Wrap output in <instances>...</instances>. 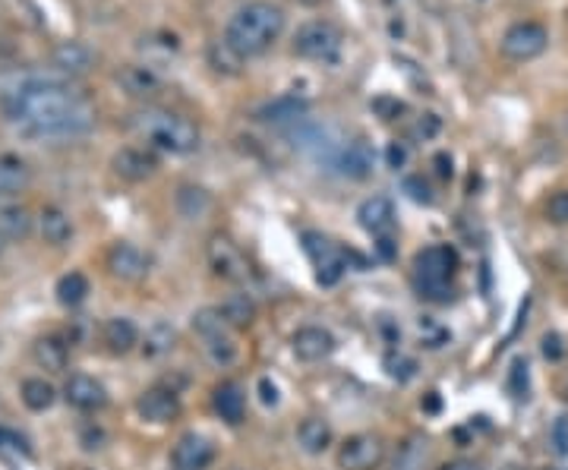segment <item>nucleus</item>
<instances>
[{"label": "nucleus", "instance_id": "49530a36", "mask_svg": "<svg viewBox=\"0 0 568 470\" xmlns=\"http://www.w3.org/2000/svg\"><path fill=\"white\" fill-rule=\"evenodd\" d=\"M433 164H436V174L442 177V181H448V177H452V158H448L446 152H439L433 158Z\"/></svg>", "mask_w": 568, "mask_h": 470}, {"label": "nucleus", "instance_id": "37998d69", "mask_svg": "<svg viewBox=\"0 0 568 470\" xmlns=\"http://www.w3.org/2000/svg\"><path fill=\"white\" fill-rule=\"evenodd\" d=\"M543 357H546V360H562V354H565V348H562V338L555 335V332H546V335H543Z\"/></svg>", "mask_w": 568, "mask_h": 470}, {"label": "nucleus", "instance_id": "58836bf2", "mask_svg": "<svg viewBox=\"0 0 568 470\" xmlns=\"http://www.w3.org/2000/svg\"><path fill=\"white\" fill-rule=\"evenodd\" d=\"M546 218L553 221V225H568V190H559V193L549 196Z\"/></svg>", "mask_w": 568, "mask_h": 470}, {"label": "nucleus", "instance_id": "473e14b6", "mask_svg": "<svg viewBox=\"0 0 568 470\" xmlns=\"http://www.w3.org/2000/svg\"><path fill=\"white\" fill-rule=\"evenodd\" d=\"M417 338H420V344H423L426 350H439V348H446V344L452 341V332H448L446 325L439 323V319L420 316L417 319Z\"/></svg>", "mask_w": 568, "mask_h": 470}, {"label": "nucleus", "instance_id": "4468645a", "mask_svg": "<svg viewBox=\"0 0 568 470\" xmlns=\"http://www.w3.org/2000/svg\"><path fill=\"white\" fill-rule=\"evenodd\" d=\"M376 164V152L367 139H351L348 146L338 152V171L351 181H367L373 174Z\"/></svg>", "mask_w": 568, "mask_h": 470}, {"label": "nucleus", "instance_id": "a878e982", "mask_svg": "<svg viewBox=\"0 0 568 470\" xmlns=\"http://www.w3.org/2000/svg\"><path fill=\"white\" fill-rule=\"evenodd\" d=\"M227 329H231V325L225 323V316H221V309H218V306H206V309H200V313L193 316V332H196V335H200L206 344L227 338Z\"/></svg>", "mask_w": 568, "mask_h": 470}, {"label": "nucleus", "instance_id": "f8f14e48", "mask_svg": "<svg viewBox=\"0 0 568 470\" xmlns=\"http://www.w3.org/2000/svg\"><path fill=\"white\" fill-rule=\"evenodd\" d=\"M136 411H139L142 420H149V423H171V420L181 413V398H177L174 388L155 386L139 395Z\"/></svg>", "mask_w": 568, "mask_h": 470}, {"label": "nucleus", "instance_id": "c756f323", "mask_svg": "<svg viewBox=\"0 0 568 470\" xmlns=\"http://www.w3.org/2000/svg\"><path fill=\"white\" fill-rule=\"evenodd\" d=\"M58 303L60 306H79V303L89 297V278L83 275V271H70V275H64L58 281Z\"/></svg>", "mask_w": 568, "mask_h": 470}, {"label": "nucleus", "instance_id": "2f4dec72", "mask_svg": "<svg viewBox=\"0 0 568 470\" xmlns=\"http://www.w3.org/2000/svg\"><path fill=\"white\" fill-rule=\"evenodd\" d=\"M174 341H177V332L171 329L168 323H155L149 332H146V341H142V354L149 357H164L171 348H174Z\"/></svg>", "mask_w": 568, "mask_h": 470}, {"label": "nucleus", "instance_id": "9b49d317", "mask_svg": "<svg viewBox=\"0 0 568 470\" xmlns=\"http://www.w3.org/2000/svg\"><path fill=\"white\" fill-rule=\"evenodd\" d=\"M294 357L304 363H323L335 354V335L323 325H304L297 335L291 338Z\"/></svg>", "mask_w": 568, "mask_h": 470}, {"label": "nucleus", "instance_id": "b1692460", "mask_svg": "<svg viewBox=\"0 0 568 470\" xmlns=\"http://www.w3.org/2000/svg\"><path fill=\"white\" fill-rule=\"evenodd\" d=\"M39 227H41V237H45V244L51 246H64L67 240L73 237V221L67 212H60V208H45L39 218Z\"/></svg>", "mask_w": 568, "mask_h": 470}, {"label": "nucleus", "instance_id": "4be33fe9", "mask_svg": "<svg viewBox=\"0 0 568 470\" xmlns=\"http://www.w3.org/2000/svg\"><path fill=\"white\" fill-rule=\"evenodd\" d=\"M306 98H297V95H281L275 98V102H269L262 111H259V120L265 123H291V120H300V117L306 114Z\"/></svg>", "mask_w": 568, "mask_h": 470}, {"label": "nucleus", "instance_id": "ddd939ff", "mask_svg": "<svg viewBox=\"0 0 568 470\" xmlns=\"http://www.w3.org/2000/svg\"><path fill=\"white\" fill-rule=\"evenodd\" d=\"M108 271L120 281H139L149 271V256L133 244H114L108 250Z\"/></svg>", "mask_w": 568, "mask_h": 470}, {"label": "nucleus", "instance_id": "ea45409f", "mask_svg": "<svg viewBox=\"0 0 568 470\" xmlns=\"http://www.w3.org/2000/svg\"><path fill=\"white\" fill-rule=\"evenodd\" d=\"M404 193L411 196L413 202H420V206H430V202H433V190H430V183H426L423 177H407Z\"/></svg>", "mask_w": 568, "mask_h": 470}, {"label": "nucleus", "instance_id": "c9c22d12", "mask_svg": "<svg viewBox=\"0 0 568 470\" xmlns=\"http://www.w3.org/2000/svg\"><path fill=\"white\" fill-rule=\"evenodd\" d=\"M386 373L398 382H411L413 376H417V360L407 357V354H401V350H388L386 354Z\"/></svg>", "mask_w": 568, "mask_h": 470}, {"label": "nucleus", "instance_id": "7ed1b4c3", "mask_svg": "<svg viewBox=\"0 0 568 470\" xmlns=\"http://www.w3.org/2000/svg\"><path fill=\"white\" fill-rule=\"evenodd\" d=\"M133 129L146 142H152L155 148L171 155H190L200 148V129L193 120L181 114H171V111H139L133 117Z\"/></svg>", "mask_w": 568, "mask_h": 470}, {"label": "nucleus", "instance_id": "2eb2a0df", "mask_svg": "<svg viewBox=\"0 0 568 470\" xmlns=\"http://www.w3.org/2000/svg\"><path fill=\"white\" fill-rule=\"evenodd\" d=\"M357 221H360L363 231H369L373 237L382 234H392L395 227V202L388 196H369L357 208Z\"/></svg>", "mask_w": 568, "mask_h": 470}, {"label": "nucleus", "instance_id": "aec40b11", "mask_svg": "<svg viewBox=\"0 0 568 470\" xmlns=\"http://www.w3.org/2000/svg\"><path fill=\"white\" fill-rule=\"evenodd\" d=\"M297 442H300V448H304L306 455H323V451H329V445H332L329 420L306 417L304 423L297 426Z\"/></svg>", "mask_w": 568, "mask_h": 470}, {"label": "nucleus", "instance_id": "a19ab883", "mask_svg": "<svg viewBox=\"0 0 568 470\" xmlns=\"http://www.w3.org/2000/svg\"><path fill=\"white\" fill-rule=\"evenodd\" d=\"M509 388H511V395H515V398H528V363H524V360L511 363Z\"/></svg>", "mask_w": 568, "mask_h": 470}, {"label": "nucleus", "instance_id": "0eeeda50", "mask_svg": "<svg viewBox=\"0 0 568 470\" xmlns=\"http://www.w3.org/2000/svg\"><path fill=\"white\" fill-rule=\"evenodd\" d=\"M206 256H209L212 271L218 278H225V281L240 284V281H246V278H250V265H246V256L240 253V246L234 244V240L221 237V234H215V237L209 240Z\"/></svg>", "mask_w": 568, "mask_h": 470}, {"label": "nucleus", "instance_id": "cd10ccee", "mask_svg": "<svg viewBox=\"0 0 568 470\" xmlns=\"http://www.w3.org/2000/svg\"><path fill=\"white\" fill-rule=\"evenodd\" d=\"M120 83L129 95H139V98L155 95V92L162 89V83H158V76L149 67H127V70L120 73Z\"/></svg>", "mask_w": 568, "mask_h": 470}, {"label": "nucleus", "instance_id": "79ce46f5", "mask_svg": "<svg viewBox=\"0 0 568 470\" xmlns=\"http://www.w3.org/2000/svg\"><path fill=\"white\" fill-rule=\"evenodd\" d=\"M386 164H388L392 171L404 168V164H407V146H404V142H388V148H386Z\"/></svg>", "mask_w": 568, "mask_h": 470}, {"label": "nucleus", "instance_id": "72a5a7b5", "mask_svg": "<svg viewBox=\"0 0 568 470\" xmlns=\"http://www.w3.org/2000/svg\"><path fill=\"white\" fill-rule=\"evenodd\" d=\"M29 231H32V218H29V212L22 206L4 208V212H0V234H4L7 240H22V237H29Z\"/></svg>", "mask_w": 568, "mask_h": 470}, {"label": "nucleus", "instance_id": "1a4fd4ad", "mask_svg": "<svg viewBox=\"0 0 568 470\" xmlns=\"http://www.w3.org/2000/svg\"><path fill=\"white\" fill-rule=\"evenodd\" d=\"M304 250L310 253L313 265H316V281L323 288H332V284L342 281L344 269H348V259L335 250L325 237L319 234H304Z\"/></svg>", "mask_w": 568, "mask_h": 470}, {"label": "nucleus", "instance_id": "6ab92c4d", "mask_svg": "<svg viewBox=\"0 0 568 470\" xmlns=\"http://www.w3.org/2000/svg\"><path fill=\"white\" fill-rule=\"evenodd\" d=\"M212 407H215V413L225 420V423L237 426L240 420H244V413H246V395H244V388H240L237 382H231V379L221 382V386H215Z\"/></svg>", "mask_w": 568, "mask_h": 470}, {"label": "nucleus", "instance_id": "7c9ffc66", "mask_svg": "<svg viewBox=\"0 0 568 470\" xmlns=\"http://www.w3.org/2000/svg\"><path fill=\"white\" fill-rule=\"evenodd\" d=\"M22 404L29 407V411H35V413H41V411H48V407L54 404V386L51 382H45V379H26L22 382Z\"/></svg>", "mask_w": 568, "mask_h": 470}, {"label": "nucleus", "instance_id": "f03ea898", "mask_svg": "<svg viewBox=\"0 0 568 470\" xmlns=\"http://www.w3.org/2000/svg\"><path fill=\"white\" fill-rule=\"evenodd\" d=\"M284 32V10L271 0H253L227 20L225 41L240 58H256L265 54Z\"/></svg>", "mask_w": 568, "mask_h": 470}, {"label": "nucleus", "instance_id": "f704fd0d", "mask_svg": "<svg viewBox=\"0 0 568 470\" xmlns=\"http://www.w3.org/2000/svg\"><path fill=\"white\" fill-rule=\"evenodd\" d=\"M209 64H212L218 73H231V76H234V73H240V67H244V58H240V54L234 51V48L227 45L225 39H221V41H215V45L209 48Z\"/></svg>", "mask_w": 568, "mask_h": 470}, {"label": "nucleus", "instance_id": "bb28decb", "mask_svg": "<svg viewBox=\"0 0 568 470\" xmlns=\"http://www.w3.org/2000/svg\"><path fill=\"white\" fill-rule=\"evenodd\" d=\"M218 309L231 329H246V325H253V319H256V303L246 294H231Z\"/></svg>", "mask_w": 568, "mask_h": 470}, {"label": "nucleus", "instance_id": "8fccbe9b", "mask_svg": "<svg viewBox=\"0 0 568 470\" xmlns=\"http://www.w3.org/2000/svg\"><path fill=\"white\" fill-rule=\"evenodd\" d=\"M426 407H430V411H439V398H436V395H430V398H426Z\"/></svg>", "mask_w": 568, "mask_h": 470}, {"label": "nucleus", "instance_id": "e433bc0d", "mask_svg": "<svg viewBox=\"0 0 568 470\" xmlns=\"http://www.w3.org/2000/svg\"><path fill=\"white\" fill-rule=\"evenodd\" d=\"M177 206H181V212L187 215V218H196V215L206 212L212 202H209V196L202 193V190H193V187H183L181 196H177Z\"/></svg>", "mask_w": 568, "mask_h": 470}, {"label": "nucleus", "instance_id": "603ef678", "mask_svg": "<svg viewBox=\"0 0 568 470\" xmlns=\"http://www.w3.org/2000/svg\"><path fill=\"white\" fill-rule=\"evenodd\" d=\"M505 470H528V467H505Z\"/></svg>", "mask_w": 568, "mask_h": 470}, {"label": "nucleus", "instance_id": "a18cd8bd", "mask_svg": "<svg viewBox=\"0 0 568 470\" xmlns=\"http://www.w3.org/2000/svg\"><path fill=\"white\" fill-rule=\"evenodd\" d=\"M259 398H262V404H278V388L271 386V379H259Z\"/></svg>", "mask_w": 568, "mask_h": 470}, {"label": "nucleus", "instance_id": "20e7f679", "mask_svg": "<svg viewBox=\"0 0 568 470\" xmlns=\"http://www.w3.org/2000/svg\"><path fill=\"white\" fill-rule=\"evenodd\" d=\"M458 269V253L448 244H433L413 259V284L426 300H448V281Z\"/></svg>", "mask_w": 568, "mask_h": 470}, {"label": "nucleus", "instance_id": "dca6fc26", "mask_svg": "<svg viewBox=\"0 0 568 470\" xmlns=\"http://www.w3.org/2000/svg\"><path fill=\"white\" fill-rule=\"evenodd\" d=\"M111 168H114V174L123 177V181L139 183V181H146V177L155 174L158 162H155V155L142 152V148H120V152L114 155Z\"/></svg>", "mask_w": 568, "mask_h": 470}, {"label": "nucleus", "instance_id": "39448f33", "mask_svg": "<svg viewBox=\"0 0 568 470\" xmlns=\"http://www.w3.org/2000/svg\"><path fill=\"white\" fill-rule=\"evenodd\" d=\"M342 45L344 39L338 32V26H332L325 20L304 22L297 29V35H294V51L304 60H316V64H335L338 54H342Z\"/></svg>", "mask_w": 568, "mask_h": 470}, {"label": "nucleus", "instance_id": "de8ad7c7", "mask_svg": "<svg viewBox=\"0 0 568 470\" xmlns=\"http://www.w3.org/2000/svg\"><path fill=\"white\" fill-rule=\"evenodd\" d=\"M376 250H379V256L386 259V262H392V259H395V240H392V234H382L379 244H376Z\"/></svg>", "mask_w": 568, "mask_h": 470}, {"label": "nucleus", "instance_id": "412c9836", "mask_svg": "<svg viewBox=\"0 0 568 470\" xmlns=\"http://www.w3.org/2000/svg\"><path fill=\"white\" fill-rule=\"evenodd\" d=\"M104 344H108L111 354H129L139 344V332L129 319L114 316L104 323Z\"/></svg>", "mask_w": 568, "mask_h": 470}, {"label": "nucleus", "instance_id": "3c124183", "mask_svg": "<svg viewBox=\"0 0 568 470\" xmlns=\"http://www.w3.org/2000/svg\"><path fill=\"white\" fill-rule=\"evenodd\" d=\"M7 250V237H4V234H0V253Z\"/></svg>", "mask_w": 568, "mask_h": 470}, {"label": "nucleus", "instance_id": "09e8293b", "mask_svg": "<svg viewBox=\"0 0 568 470\" xmlns=\"http://www.w3.org/2000/svg\"><path fill=\"white\" fill-rule=\"evenodd\" d=\"M439 470H484V467H480V464H474V461H465V457H461V461H448V464H442Z\"/></svg>", "mask_w": 568, "mask_h": 470}, {"label": "nucleus", "instance_id": "9d476101", "mask_svg": "<svg viewBox=\"0 0 568 470\" xmlns=\"http://www.w3.org/2000/svg\"><path fill=\"white\" fill-rule=\"evenodd\" d=\"M215 461V445L200 432H187L177 439L174 451H171V464L174 470H209Z\"/></svg>", "mask_w": 568, "mask_h": 470}, {"label": "nucleus", "instance_id": "423d86ee", "mask_svg": "<svg viewBox=\"0 0 568 470\" xmlns=\"http://www.w3.org/2000/svg\"><path fill=\"white\" fill-rule=\"evenodd\" d=\"M549 48V32L540 26V22H515L509 32L502 35V54L515 64H524V60L540 58Z\"/></svg>", "mask_w": 568, "mask_h": 470}, {"label": "nucleus", "instance_id": "5701e85b", "mask_svg": "<svg viewBox=\"0 0 568 470\" xmlns=\"http://www.w3.org/2000/svg\"><path fill=\"white\" fill-rule=\"evenodd\" d=\"M32 357L41 369H48V373H60V369L67 367V360H70V350H67V344L60 341V338L48 335V338H39V341L32 344Z\"/></svg>", "mask_w": 568, "mask_h": 470}, {"label": "nucleus", "instance_id": "c85d7f7f", "mask_svg": "<svg viewBox=\"0 0 568 470\" xmlns=\"http://www.w3.org/2000/svg\"><path fill=\"white\" fill-rule=\"evenodd\" d=\"M54 64L67 73H85L92 67V51L79 41H64V45L54 51Z\"/></svg>", "mask_w": 568, "mask_h": 470}, {"label": "nucleus", "instance_id": "c03bdc74", "mask_svg": "<svg viewBox=\"0 0 568 470\" xmlns=\"http://www.w3.org/2000/svg\"><path fill=\"white\" fill-rule=\"evenodd\" d=\"M439 133V117L436 114H423L417 120V127H413V136H417V139H430V136H436Z\"/></svg>", "mask_w": 568, "mask_h": 470}, {"label": "nucleus", "instance_id": "f257e3e1", "mask_svg": "<svg viewBox=\"0 0 568 470\" xmlns=\"http://www.w3.org/2000/svg\"><path fill=\"white\" fill-rule=\"evenodd\" d=\"M4 111L32 139H76L95 123V111L54 76H26L4 92Z\"/></svg>", "mask_w": 568, "mask_h": 470}, {"label": "nucleus", "instance_id": "864d4df0", "mask_svg": "<svg viewBox=\"0 0 568 470\" xmlns=\"http://www.w3.org/2000/svg\"><path fill=\"white\" fill-rule=\"evenodd\" d=\"M4 439H7V432H0V442H4Z\"/></svg>", "mask_w": 568, "mask_h": 470}, {"label": "nucleus", "instance_id": "a211bd4d", "mask_svg": "<svg viewBox=\"0 0 568 470\" xmlns=\"http://www.w3.org/2000/svg\"><path fill=\"white\" fill-rule=\"evenodd\" d=\"M426 461H430V439H426L423 432H411V436L401 439V445L395 448L388 470H423Z\"/></svg>", "mask_w": 568, "mask_h": 470}, {"label": "nucleus", "instance_id": "f3484780", "mask_svg": "<svg viewBox=\"0 0 568 470\" xmlns=\"http://www.w3.org/2000/svg\"><path fill=\"white\" fill-rule=\"evenodd\" d=\"M64 398L70 401L76 411H98V407H104L108 395H104V386L98 379L76 373V376H70V379H67Z\"/></svg>", "mask_w": 568, "mask_h": 470}, {"label": "nucleus", "instance_id": "4c0bfd02", "mask_svg": "<svg viewBox=\"0 0 568 470\" xmlns=\"http://www.w3.org/2000/svg\"><path fill=\"white\" fill-rule=\"evenodd\" d=\"M549 445H553V451L559 457L568 455V417L562 413V417H555V423L549 426Z\"/></svg>", "mask_w": 568, "mask_h": 470}, {"label": "nucleus", "instance_id": "393cba45", "mask_svg": "<svg viewBox=\"0 0 568 470\" xmlns=\"http://www.w3.org/2000/svg\"><path fill=\"white\" fill-rule=\"evenodd\" d=\"M29 183V168L26 162L13 158V155H0V196H13L26 190Z\"/></svg>", "mask_w": 568, "mask_h": 470}, {"label": "nucleus", "instance_id": "6e6552de", "mask_svg": "<svg viewBox=\"0 0 568 470\" xmlns=\"http://www.w3.org/2000/svg\"><path fill=\"white\" fill-rule=\"evenodd\" d=\"M386 457V442L373 432L351 436L338 451V467L342 470H376Z\"/></svg>", "mask_w": 568, "mask_h": 470}]
</instances>
